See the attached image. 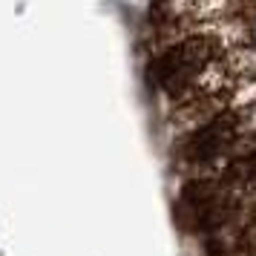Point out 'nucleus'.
Instances as JSON below:
<instances>
[{"label":"nucleus","instance_id":"obj_1","mask_svg":"<svg viewBox=\"0 0 256 256\" xmlns=\"http://www.w3.org/2000/svg\"><path fill=\"white\" fill-rule=\"evenodd\" d=\"M222 66L228 70L233 81L256 78V46H236L222 55Z\"/></svg>","mask_w":256,"mask_h":256},{"label":"nucleus","instance_id":"obj_2","mask_svg":"<svg viewBox=\"0 0 256 256\" xmlns=\"http://www.w3.org/2000/svg\"><path fill=\"white\" fill-rule=\"evenodd\" d=\"M248 29H250V46H256V18H248Z\"/></svg>","mask_w":256,"mask_h":256}]
</instances>
